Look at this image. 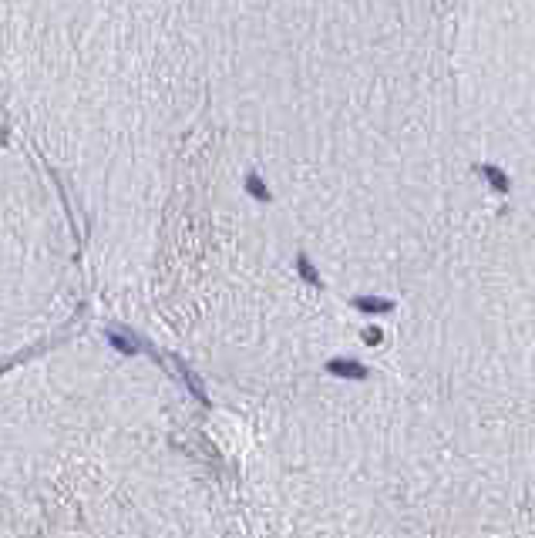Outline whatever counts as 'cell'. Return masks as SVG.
I'll list each match as a JSON object with an SVG mask.
<instances>
[{
  "label": "cell",
  "instance_id": "4",
  "mask_svg": "<svg viewBox=\"0 0 535 538\" xmlns=\"http://www.w3.org/2000/svg\"><path fill=\"white\" fill-rule=\"evenodd\" d=\"M441 11L481 192L535 229V0H441Z\"/></svg>",
  "mask_w": 535,
  "mask_h": 538
},
{
  "label": "cell",
  "instance_id": "2",
  "mask_svg": "<svg viewBox=\"0 0 535 538\" xmlns=\"http://www.w3.org/2000/svg\"><path fill=\"white\" fill-rule=\"evenodd\" d=\"M0 111L71 182L172 179L199 132L176 0H0Z\"/></svg>",
  "mask_w": 535,
  "mask_h": 538
},
{
  "label": "cell",
  "instance_id": "1",
  "mask_svg": "<svg viewBox=\"0 0 535 538\" xmlns=\"http://www.w3.org/2000/svg\"><path fill=\"white\" fill-rule=\"evenodd\" d=\"M199 132L343 256L418 283L485 206L441 0H176Z\"/></svg>",
  "mask_w": 535,
  "mask_h": 538
},
{
  "label": "cell",
  "instance_id": "6",
  "mask_svg": "<svg viewBox=\"0 0 535 538\" xmlns=\"http://www.w3.org/2000/svg\"><path fill=\"white\" fill-rule=\"evenodd\" d=\"M178 373H182V377H186V384H189V390H193V397L206 400V387H203V380H199V377H195V373L189 371V367H186V363H178Z\"/></svg>",
  "mask_w": 535,
  "mask_h": 538
},
{
  "label": "cell",
  "instance_id": "3",
  "mask_svg": "<svg viewBox=\"0 0 535 538\" xmlns=\"http://www.w3.org/2000/svg\"><path fill=\"white\" fill-rule=\"evenodd\" d=\"M414 290L441 428L535 501V229L485 199Z\"/></svg>",
  "mask_w": 535,
  "mask_h": 538
},
{
  "label": "cell",
  "instance_id": "5",
  "mask_svg": "<svg viewBox=\"0 0 535 538\" xmlns=\"http://www.w3.org/2000/svg\"><path fill=\"white\" fill-rule=\"evenodd\" d=\"M108 340H111V346H115V350H122V354H128V357H132V354H138L135 337H132L128 330H118V327H111Z\"/></svg>",
  "mask_w": 535,
  "mask_h": 538
}]
</instances>
